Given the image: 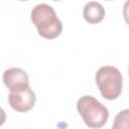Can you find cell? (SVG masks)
Wrapping results in <instances>:
<instances>
[{"mask_svg":"<svg viewBox=\"0 0 129 129\" xmlns=\"http://www.w3.org/2000/svg\"><path fill=\"white\" fill-rule=\"evenodd\" d=\"M31 21L35 25L38 34L45 39H53L61 33V21L54 9L48 4L40 3L34 6L31 10Z\"/></svg>","mask_w":129,"mask_h":129,"instance_id":"1","label":"cell"},{"mask_svg":"<svg viewBox=\"0 0 129 129\" xmlns=\"http://www.w3.org/2000/svg\"><path fill=\"white\" fill-rule=\"evenodd\" d=\"M83 16L85 20L90 24H96L104 19L105 9L101 3L96 1H90L84 7Z\"/></svg>","mask_w":129,"mask_h":129,"instance_id":"6","label":"cell"},{"mask_svg":"<svg viewBox=\"0 0 129 129\" xmlns=\"http://www.w3.org/2000/svg\"><path fill=\"white\" fill-rule=\"evenodd\" d=\"M5 121H6V113L2 108H0V126L3 125Z\"/></svg>","mask_w":129,"mask_h":129,"instance_id":"8","label":"cell"},{"mask_svg":"<svg viewBox=\"0 0 129 129\" xmlns=\"http://www.w3.org/2000/svg\"><path fill=\"white\" fill-rule=\"evenodd\" d=\"M96 84L101 95L107 100L117 99L123 87V79L120 71L112 66H104L100 68L95 76Z\"/></svg>","mask_w":129,"mask_h":129,"instance_id":"3","label":"cell"},{"mask_svg":"<svg viewBox=\"0 0 129 129\" xmlns=\"http://www.w3.org/2000/svg\"><path fill=\"white\" fill-rule=\"evenodd\" d=\"M35 94L30 87L20 92H10L8 96L9 105L16 112H27L31 110L35 104Z\"/></svg>","mask_w":129,"mask_h":129,"instance_id":"5","label":"cell"},{"mask_svg":"<svg viewBox=\"0 0 129 129\" xmlns=\"http://www.w3.org/2000/svg\"><path fill=\"white\" fill-rule=\"evenodd\" d=\"M112 129H129V110L128 109H125L116 115Z\"/></svg>","mask_w":129,"mask_h":129,"instance_id":"7","label":"cell"},{"mask_svg":"<svg viewBox=\"0 0 129 129\" xmlns=\"http://www.w3.org/2000/svg\"><path fill=\"white\" fill-rule=\"evenodd\" d=\"M3 82L11 93L29 88V79L25 71L20 68H10L3 73Z\"/></svg>","mask_w":129,"mask_h":129,"instance_id":"4","label":"cell"},{"mask_svg":"<svg viewBox=\"0 0 129 129\" xmlns=\"http://www.w3.org/2000/svg\"><path fill=\"white\" fill-rule=\"evenodd\" d=\"M77 110L90 128H101L108 121V109L93 96H83L77 102Z\"/></svg>","mask_w":129,"mask_h":129,"instance_id":"2","label":"cell"}]
</instances>
